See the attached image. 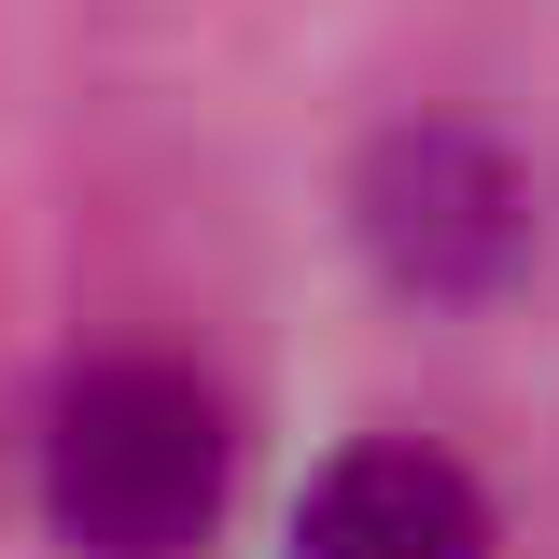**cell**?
<instances>
[{"mask_svg": "<svg viewBox=\"0 0 559 559\" xmlns=\"http://www.w3.org/2000/svg\"><path fill=\"white\" fill-rule=\"evenodd\" d=\"M294 559H503L489 532V489L448 462V448H349L308 476L294 503Z\"/></svg>", "mask_w": 559, "mask_h": 559, "instance_id": "3957f363", "label": "cell"}, {"mask_svg": "<svg viewBox=\"0 0 559 559\" xmlns=\"http://www.w3.org/2000/svg\"><path fill=\"white\" fill-rule=\"evenodd\" d=\"M238 476V433L210 406V378L112 349V364H70L43 433H28V503L70 559H197Z\"/></svg>", "mask_w": 559, "mask_h": 559, "instance_id": "6da1fadb", "label": "cell"}, {"mask_svg": "<svg viewBox=\"0 0 559 559\" xmlns=\"http://www.w3.org/2000/svg\"><path fill=\"white\" fill-rule=\"evenodd\" d=\"M364 252L406 294H503L532 266V182L476 127H406L364 168Z\"/></svg>", "mask_w": 559, "mask_h": 559, "instance_id": "7a4b0ae2", "label": "cell"}]
</instances>
